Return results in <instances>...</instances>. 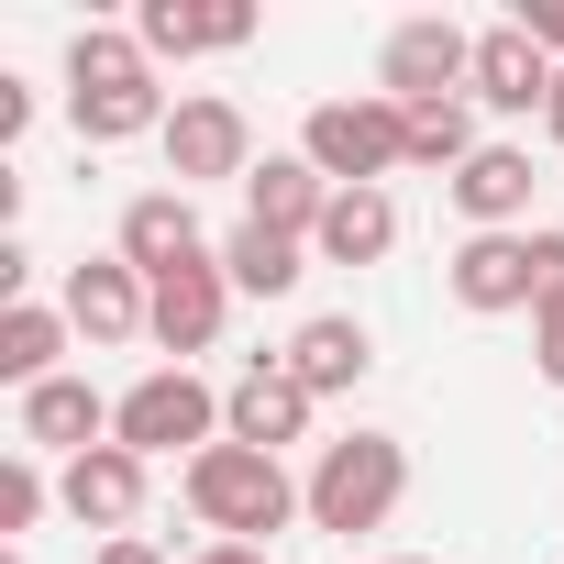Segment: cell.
<instances>
[{
	"instance_id": "1",
	"label": "cell",
	"mask_w": 564,
	"mask_h": 564,
	"mask_svg": "<svg viewBox=\"0 0 564 564\" xmlns=\"http://www.w3.org/2000/svg\"><path fill=\"white\" fill-rule=\"evenodd\" d=\"M177 498H188V520H199L210 542H276L289 520H311L300 476L276 465V454H254V443H210V454H188V465H177Z\"/></svg>"
},
{
	"instance_id": "2",
	"label": "cell",
	"mask_w": 564,
	"mask_h": 564,
	"mask_svg": "<svg viewBox=\"0 0 564 564\" xmlns=\"http://www.w3.org/2000/svg\"><path fill=\"white\" fill-rule=\"evenodd\" d=\"M166 89H155V56L133 45V34H111V23H89L78 45H67V122H78V144H133V133H166Z\"/></svg>"
},
{
	"instance_id": "3",
	"label": "cell",
	"mask_w": 564,
	"mask_h": 564,
	"mask_svg": "<svg viewBox=\"0 0 564 564\" xmlns=\"http://www.w3.org/2000/svg\"><path fill=\"white\" fill-rule=\"evenodd\" d=\"M300 498H311V531H333V542L388 531L399 498H410V443H399V432H333V443L311 454Z\"/></svg>"
},
{
	"instance_id": "4",
	"label": "cell",
	"mask_w": 564,
	"mask_h": 564,
	"mask_svg": "<svg viewBox=\"0 0 564 564\" xmlns=\"http://www.w3.org/2000/svg\"><path fill=\"white\" fill-rule=\"evenodd\" d=\"M111 443H122V454H144V465H155V454H177V465H188V454H210V443H221V388H210L199 366H155V377H133V388H122Z\"/></svg>"
},
{
	"instance_id": "5",
	"label": "cell",
	"mask_w": 564,
	"mask_h": 564,
	"mask_svg": "<svg viewBox=\"0 0 564 564\" xmlns=\"http://www.w3.org/2000/svg\"><path fill=\"white\" fill-rule=\"evenodd\" d=\"M300 155H311L333 188H377L388 166H410V111H399V100H377V89L322 100V111L300 122Z\"/></svg>"
},
{
	"instance_id": "6",
	"label": "cell",
	"mask_w": 564,
	"mask_h": 564,
	"mask_svg": "<svg viewBox=\"0 0 564 564\" xmlns=\"http://www.w3.org/2000/svg\"><path fill=\"white\" fill-rule=\"evenodd\" d=\"M465 78H476V34H465L454 12H410V23L377 45V100H399V111L465 100Z\"/></svg>"
},
{
	"instance_id": "7",
	"label": "cell",
	"mask_w": 564,
	"mask_h": 564,
	"mask_svg": "<svg viewBox=\"0 0 564 564\" xmlns=\"http://www.w3.org/2000/svg\"><path fill=\"white\" fill-rule=\"evenodd\" d=\"M443 289L476 311V322H509V311H542V232H465L454 265H443Z\"/></svg>"
},
{
	"instance_id": "8",
	"label": "cell",
	"mask_w": 564,
	"mask_h": 564,
	"mask_svg": "<svg viewBox=\"0 0 564 564\" xmlns=\"http://www.w3.org/2000/svg\"><path fill=\"white\" fill-rule=\"evenodd\" d=\"M311 421H322V399L276 366V355H254V366L221 388V443H254V454H276V465H289V443H311Z\"/></svg>"
},
{
	"instance_id": "9",
	"label": "cell",
	"mask_w": 564,
	"mask_h": 564,
	"mask_svg": "<svg viewBox=\"0 0 564 564\" xmlns=\"http://www.w3.org/2000/svg\"><path fill=\"white\" fill-rule=\"evenodd\" d=\"M221 322H232V276H221V243H210V254H188L177 276H155V311H144V344L188 366V355H210V344H221Z\"/></svg>"
},
{
	"instance_id": "10",
	"label": "cell",
	"mask_w": 564,
	"mask_h": 564,
	"mask_svg": "<svg viewBox=\"0 0 564 564\" xmlns=\"http://www.w3.org/2000/svg\"><path fill=\"white\" fill-rule=\"evenodd\" d=\"M155 144H166V177H177V188H199V177H254V122H243L232 100H210V89L177 100Z\"/></svg>"
},
{
	"instance_id": "11",
	"label": "cell",
	"mask_w": 564,
	"mask_h": 564,
	"mask_svg": "<svg viewBox=\"0 0 564 564\" xmlns=\"http://www.w3.org/2000/svg\"><path fill=\"white\" fill-rule=\"evenodd\" d=\"M144 476H155L144 454H122V443H100V454H78V465H56V509H67L78 531H100V542H111V531H133V520H144Z\"/></svg>"
},
{
	"instance_id": "12",
	"label": "cell",
	"mask_w": 564,
	"mask_h": 564,
	"mask_svg": "<svg viewBox=\"0 0 564 564\" xmlns=\"http://www.w3.org/2000/svg\"><path fill=\"white\" fill-rule=\"evenodd\" d=\"M111 410H122V399H100L89 377H45V388H23V454L78 465V454L111 443Z\"/></svg>"
},
{
	"instance_id": "13",
	"label": "cell",
	"mask_w": 564,
	"mask_h": 564,
	"mask_svg": "<svg viewBox=\"0 0 564 564\" xmlns=\"http://www.w3.org/2000/svg\"><path fill=\"white\" fill-rule=\"evenodd\" d=\"M56 311L78 322V344H133V333H144V311H155V289H144L122 254H89V265H67Z\"/></svg>"
},
{
	"instance_id": "14",
	"label": "cell",
	"mask_w": 564,
	"mask_h": 564,
	"mask_svg": "<svg viewBox=\"0 0 564 564\" xmlns=\"http://www.w3.org/2000/svg\"><path fill=\"white\" fill-rule=\"evenodd\" d=\"M133 276H144V289H155V276H177L188 254H210V232H199V199L188 188H144L133 210H122V243H111Z\"/></svg>"
},
{
	"instance_id": "15",
	"label": "cell",
	"mask_w": 564,
	"mask_h": 564,
	"mask_svg": "<svg viewBox=\"0 0 564 564\" xmlns=\"http://www.w3.org/2000/svg\"><path fill=\"white\" fill-rule=\"evenodd\" d=\"M443 188H454V210H465L476 232H531V188H542V177H531V144H476Z\"/></svg>"
},
{
	"instance_id": "16",
	"label": "cell",
	"mask_w": 564,
	"mask_h": 564,
	"mask_svg": "<svg viewBox=\"0 0 564 564\" xmlns=\"http://www.w3.org/2000/svg\"><path fill=\"white\" fill-rule=\"evenodd\" d=\"M133 45L166 67V56H232V45H254V12L243 0H144L133 12Z\"/></svg>"
},
{
	"instance_id": "17",
	"label": "cell",
	"mask_w": 564,
	"mask_h": 564,
	"mask_svg": "<svg viewBox=\"0 0 564 564\" xmlns=\"http://www.w3.org/2000/svg\"><path fill=\"white\" fill-rule=\"evenodd\" d=\"M465 100L520 122V111H542V100H553V56H542L520 23H487V34H476V78H465Z\"/></svg>"
},
{
	"instance_id": "18",
	"label": "cell",
	"mask_w": 564,
	"mask_h": 564,
	"mask_svg": "<svg viewBox=\"0 0 564 564\" xmlns=\"http://www.w3.org/2000/svg\"><path fill=\"white\" fill-rule=\"evenodd\" d=\"M322 210H333V177H322L311 155H254V177H243V221L311 243V232H322Z\"/></svg>"
},
{
	"instance_id": "19",
	"label": "cell",
	"mask_w": 564,
	"mask_h": 564,
	"mask_svg": "<svg viewBox=\"0 0 564 564\" xmlns=\"http://www.w3.org/2000/svg\"><path fill=\"white\" fill-rule=\"evenodd\" d=\"M311 399H344V388H366V366H377V333L355 322V311H322V322H300V344L276 355Z\"/></svg>"
},
{
	"instance_id": "20",
	"label": "cell",
	"mask_w": 564,
	"mask_h": 564,
	"mask_svg": "<svg viewBox=\"0 0 564 564\" xmlns=\"http://www.w3.org/2000/svg\"><path fill=\"white\" fill-rule=\"evenodd\" d=\"M221 276H232V300H289L300 276H311V243L265 232V221H232L221 232Z\"/></svg>"
},
{
	"instance_id": "21",
	"label": "cell",
	"mask_w": 564,
	"mask_h": 564,
	"mask_svg": "<svg viewBox=\"0 0 564 564\" xmlns=\"http://www.w3.org/2000/svg\"><path fill=\"white\" fill-rule=\"evenodd\" d=\"M388 243H399V199H388V188H333L311 254H322V265H377Z\"/></svg>"
},
{
	"instance_id": "22",
	"label": "cell",
	"mask_w": 564,
	"mask_h": 564,
	"mask_svg": "<svg viewBox=\"0 0 564 564\" xmlns=\"http://www.w3.org/2000/svg\"><path fill=\"white\" fill-rule=\"evenodd\" d=\"M67 344H78V322H67V311H45V300H12V311H0V377H12V388L67 377V366H56Z\"/></svg>"
},
{
	"instance_id": "23",
	"label": "cell",
	"mask_w": 564,
	"mask_h": 564,
	"mask_svg": "<svg viewBox=\"0 0 564 564\" xmlns=\"http://www.w3.org/2000/svg\"><path fill=\"white\" fill-rule=\"evenodd\" d=\"M476 155V100H432V111H410V166H465Z\"/></svg>"
},
{
	"instance_id": "24",
	"label": "cell",
	"mask_w": 564,
	"mask_h": 564,
	"mask_svg": "<svg viewBox=\"0 0 564 564\" xmlns=\"http://www.w3.org/2000/svg\"><path fill=\"white\" fill-rule=\"evenodd\" d=\"M45 509H56V476H45V454H23V443H12V465H0V531L23 542Z\"/></svg>"
},
{
	"instance_id": "25",
	"label": "cell",
	"mask_w": 564,
	"mask_h": 564,
	"mask_svg": "<svg viewBox=\"0 0 564 564\" xmlns=\"http://www.w3.org/2000/svg\"><path fill=\"white\" fill-rule=\"evenodd\" d=\"M531 366H542V388H564V289L531 311Z\"/></svg>"
},
{
	"instance_id": "26",
	"label": "cell",
	"mask_w": 564,
	"mask_h": 564,
	"mask_svg": "<svg viewBox=\"0 0 564 564\" xmlns=\"http://www.w3.org/2000/svg\"><path fill=\"white\" fill-rule=\"evenodd\" d=\"M509 23H520V34H531V45H542V56L564 67V0H520V12H509Z\"/></svg>"
},
{
	"instance_id": "27",
	"label": "cell",
	"mask_w": 564,
	"mask_h": 564,
	"mask_svg": "<svg viewBox=\"0 0 564 564\" xmlns=\"http://www.w3.org/2000/svg\"><path fill=\"white\" fill-rule=\"evenodd\" d=\"M89 564H166L144 531H111V542H89Z\"/></svg>"
},
{
	"instance_id": "28",
	"label": "cell",
	"mask_w": 564,
	"mask_h": 564,
	"mask_svg": "<svg viewBox=\"0 0 564 564\" xmlns=\"http://www.w3.org/2000/svg\"><path fill=\"white\" fill-rule=\"evenodd\" d=\"M23 122H34V89H23V78H0V144H23Z\"/></svg>"
},
{
	"instance_id": "29",
	"label": "cell",
	"mask_w": 564,
	"mask_h": 564,
	"mask_svg": "<svg viewBox=\"0 0 564 564\" xmlns=\"http://www.w3.org/2000/svg\"><path fill=\"white\" fill-rule=\"evenodd\" d=\"M188 564H265V542H199Z\"/></svg>"
},
{
	"instance_id": "30",
	"label": "cell",
	"mask_w": 564,
	"mask_h": 564,
	"mask_svg": "<svg viewBox=\"0 0 564 564\" xmlns=\"http://www.w3.org/2000/svg\"><path fill=\"white\" fill-rule=\"evenodd\" d=\"M542 133L564 144V67H553V100H542Z\"/></svg>"
},
{
	"instance_id": "31",
	"label": "cell",
	"mask_w": 564,
	"mask_h": 564,
	"mask_svg": "<svg viewBox=\"0 0 564 564\" xmlns=\"http://www.w3.org/2000/svg\"><path fill=\"white\" fill-rule=\"evenodd\" d=\"M388 564H421V553H388Z\"/></svg>"
}]
</instances>
